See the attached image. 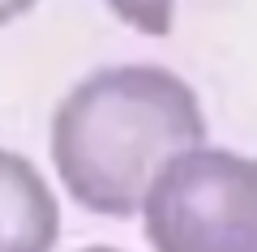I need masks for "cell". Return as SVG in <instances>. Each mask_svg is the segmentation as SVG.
Wrapping results in <instances>:
<instances>
[{
  "mask_svg": "<svg viewBox=\"0 0 257 252\" xmlns=\"http://www.w3.org/2000/svg\"><path fill=\"white\" fill-rule=\"evenodd\" d=\"M138 214L155 252H257V158L197 145L155 175Z\"/></svg>",
  "mask_w": 257,
  "mask_h": 252,
  "instance_id": "2",
  "label": "cell"
},
{
  "mask_svg": "<svg viewBox=\"0 0 257 252\" xmlns=\"http://www.w3.org/2000/svg\"><path fill=\"white\" fill-rule=\"evenodd\" d=\"M172 5L176 0H107V9L142 35H167L172 30Z\"/></svg>",
  "mask_w": 257,
  "mask_h": 252,
  "instance_id": "4",
  "label": "cell"
},
{
  "mask_svg": "<svg viewBox=\"0 0 257 252\" xmlns=\"http://www.w3.org/2000/svg\"><path fill=\"white\" fill-rule=\"evenodd\" d=\"M206 145L202 99L150 60L86 73L52 116V167L64 192L103 218H133L172 158Z\"/></svg>",
  "mask_w": 257,
  "mask_h": 252,
  "instance_id": "1",
  "label": "cell"
},
{
  "mask_svg": "<svg viewBox=\"0 0 257 252\" xmlns=\"http://www.w3.org/2000/svg\"><path fill=\"white\" fill-rule=\"evenodd\" d=\"M39 0H0V26L5 22H13V18H22L26 9H35Z\"/></svg>",
  "mask_w": 257,
  "mask_h": 252,
  "instance_id": "5",
  "label": "cell"
},
{
  "mask_svg": "<svg viewBox=\"0 0 257 252\" xmlns=\"http://www.w3.org/2000/svg\"><path fill=\"white\" fill-rule=\"evenodd\" d=\"M60 201L26 154L0 145V252H52Z\"/></svg>",
  "mask_w": 257,
  "mask_h": 252,
  "instance_id": "3",
  "label": "cell"
},
{
  "mask_svg": "<svg viewBox=\"0 0 257 252\" xmlns=\"http://www.w3.org/2000/svg\"><path fill=\"white\" fill-rule=\"evenodd\" d=\"M77 252H124V248H107V243H90V248H77Z\"/></svg>",
  "mask_w": 257,
  "mask_h": 252,
  "instance_id": "6",
  "label": "cell"
}]
</instances>
